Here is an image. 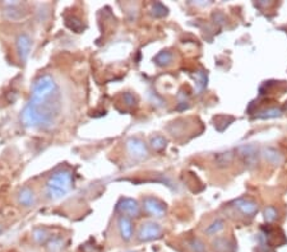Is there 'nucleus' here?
I'll use <instances>...</instances> for the list:
<instances>
[{
	"label": "nucleus",
	"mask_w": 287,
	"mask_h": 252,
	"mask_svg": "<svg viewBox=\"0 0 287 252\" xmlns=\"http://www.w3.org/2000/svg\"><path fill=\"white\" fill-rule=\"evenodd\" d=\"M73 187V177L68 169H60L50 176L45 185V192L50 200H59L69 194Z\"/></svg>",
	"instance_id": "2"
},
{
	"label": "nucleus",
	"mask_w": 287,
	"mask_h": 252,
	"mask_svg": "<svg viewBox=\"0 0 287 252\" xmlns=\"http://www.w3.org/2000/svg\"><path fill=\"white\" fill-rule=\"evenodd\" d=\"M116 211L121 215H125L128 218H135L139 215L140 207L137 200L131 198H121L116 205Z\"/></svg>",
	"instance_id": "4"
},
{
	"label": "nucleus",
	"mask_w": 287,
	"mask_h": 252,
	"mask_svg": "<svg viewBox=\"0 0 287 252\" xmlns=\"http://www.w3.org/2000/svg\"><path fill=\"white\" fill-rule=\"evenodd\" d=\"M123 99H124V102L127 103L128 106H133L135 105V97L131 94V93H124V96H123Z\"/></svg>",
	"instance_id": "19"
},
{
	"label": "nucleus",
	"mask_w": 287,
	"mask_h": 252,
	"mask_svg": "<svg viewBox=\"0 0 287 252\" xmlns=\"http://www.w3.org/2000/svg\"><path fill=\"white\" fill-rule=\"evenodd\" d=\"M67 26L69 27L70 29H73L76 32H82L83 29V23L79 18H77V17H68L67 20Z\"/></svg>",
	"instance_id": "13"
},
{
	"label": "nucleus",
	"mask_w": 287,
	"mask_h": 252,
	"mask_svg": "<svg viewBox=\"0 0 287 252\" xmlns=\"http://www.w3.org/2000/svg\"><path fill=\"white\" fill-rule=\"evenodd\" d=\"M166 8L163 7L162 4H159V3H156L155 5H153L152 8V12H153V16H156V17H162L165 16L166 14Z\"/></svg>",
	"instance_id": "17"
},
{
	"label": "nucleus",
	"mask_w": 287,
	"mask_h": 252,
	"mask_svg": "<svg viewBox=\"0 0 287 252\" xmlns=\"http://www.w3.org/2000/svg\"><path fill=\"white\" fill-rule=\"evenodd\" d=\"M265 218L268 220H273L276 218V210H274V207H268L267 210H265Z\"/></svg>",
	"instance_id": "20"
},
{
	"label": "nucleus",
	"mask_w": 287,
	"mask_h": 252,
	"mask_svg": "<svg viewBox=\"0 0 287 252\" xmlns=\"http://www.w3.org/2000/svg\"><path fill=\"white\" fill-rule=\"evenodd\" d=\"M127 252H137V251H127Z\"/></svg>",
	"instance_id": "22"
},
{
	"label": "nucleus",
	"mask_w": 287,
	"mask_h": 252,
	"mask_svg": "<svg viewBox=\"0 0 287 252\" xmlns=\"http://www.w3.org/2000/svg\"><path fill=\"white\" fill-rule=\"evenodd\" d=\"M162 227L155 222H146L140 226L138 230V239L140 242H150L153 239H158L162 236Z\"/></svg>",
	"instance_id": "3"
},
{
	"label": "nucleus",
	"mask_w": 287,
	"mask_h": 252,
	"mask_svg": "<svg viewBox=\"0 0 287 252\" xmlns=\"http://www.w3.org/2000/svg\"><path fill=\"white\" fill-rule=\"evenodd\" d=\"M3 232H4V227H3V224L0 223V234H1Z\"/></svg>",
	"instance_id": "21"
},
{
	"label": "nucleus",
	"mask_w": 287,
	"mask_h": 252,
	"mask_svg": "<svg viewBox=\"0 0 287 252\" xmlns=\"http://www.w3.org/2000/svg\"><path fill=\"white\" fill-rule=\"evenodd\" d=\"M118 229L124 242H129L133 238V223H131L130 218L120 215L118 219Z\"/></svg>",
	"instance_id": "8"
},
{
	"label": "nucleus",
	"mask_w": 287,
	"mask_h": 252,
	"mask_svg": "<svg viewBox=\"0 0 287 252\" xmlns=\"http://www.w3.org/2000/svg\"><path fill=\"white\" fill-rule=\"evenodd\" d=\"M51 237L49 236V232L45 228H36V229H33V232H32V239L35 241L36 243H38V245H42V243H46L50 239Z\"/></svg>",
	"instance_id": "11"
},
{
	"label": "nucleus",
	"mask_w": 287,
	"mask_h": 252,
	"mask_svg": "<svg viewBox=\"0 0 287 252\" xmlns=\"http://www.w3.org/2000/svg\"><path fill=\"white\" fill-rule=\"evenodd\" d=\"M143 209L148 214L157 218L163 217L166 214V205L153 196H147L143 199Z\"/></svg>",
	"instance_id": "6"
},
{
	"label": "nucleus",
	"mask_w": 287,
	"mask_h": 252,
	"mask_svg": "<svg viewBox=\"0 0 287 252\" xmlns=\"http://www.w3.org/2000/svg\"><path fill=\"white\" fill-rule=\"evenodd\" d=\"M191 249L194 250V252H206V249H204V245L199 241V239H193L190 242Z\"/></svg>",
	"instance_id": "18"
},
{
	"label": "nucleus",
	"mask_w": 287,
	"mask_h": 252,
	"mask_svg": "<svg viewBox=\"0 0 287 252\" xmlns=\"http://www.w3.org/2000/svg\"><path fill=\"white\" fill-rule=\"evenodd\" d=\"M60 112V88L51 75H40L32 86L28 103L21 112V124L27 129L50 130L56 125Z\"/></svg>",
	"instance_id": "1"
},
{
	"label": "nucleus",
	"mask_w": 287,
	"mask_h": 252,
	"mask_svg": "<svg viewBox=\"0 0 287 252\" xmlns=\"http://www.w3.org/2000/svg\"><path fill=\"white\" fill-rule=\"evenodd\" d=\"M151 147H152L155 150H157V152L165 149V147H166L165 137H161V135L153 137L152 139H151Z\"/></svg>",
	"instance_id": "15"
},
{
	"label": "nucleus",
	"mask_w": 287,
	"mask_h": 252,
	"mask_svg": "<svg viewBox=\"0 0 287 252\" xmlns=\"http://www.w3.org/2000/svg\"><path fill=\"white\" fill-rule=\"evenodd\" d=\"M221 229H223V222L220 219H217L214 223L210 224L207 229H206V233H207V234H216V233L220 232Z\"/></svg>",
	"instance_id": "16"
},
{
	"label": "nucleus",
	"mask_w": 287,
	"mask_h": 252,
	"mask_svg": "<svg viewBox=\"0 0 287 252\" xmlns=\"http://www.w3.org/2000/svg\"><path fill=\"white\" fill-rule=\"evenodd\" d=\"M16 46L19 60H21V63H26L29 56V52H31L32 46L31 37H29L27 33H21V35L17 36Z\"/></svg>",
	"instance_id": "7"
},
{
	"label": "nucleus",
	"mask_w": 287,
	"mask_h": 252,
	"mask_svg": "<svg viewBox=\"0 0 287 252\" xmlns=\"http://www.w3.org/2000/svg\"><path fill=\"white\" fill-rule=\"evenodd\" d=\"M171 60H172V54H170L169 51L159 52V54L157 55L156 58H155V61H156V64L161 65V67L170 64V63H171Z\"/></svg>",
	"instance_id": "14"
},
{
	"label": "nucleus",
	"mask_w": 287,
	"mask_h": 252,
	"mask_svg": "<svg viewBox=\"0 0 287 252\" xmlns=\"http://www.w3.org/2000/svg\"><path fill=\"white\" fill-rule=\"evenodd\" d=\"M65 245L63 237H51L46 242V250L48 252H61Z\"/></svg>",
	"instance_id": "10"
},
{
	"label": "nucleus",
	"mask_w": 287,
	"mask_h": 252,
	"mask_svg": "<svg viewBox=\"0 0 287 252\" xmlns=\"http://www.w3.org/2000/svg\"><path fill=\"white\" fill-rule=\"evenodd\" d=\"M236 205H237V207H239L242 213L248 214V215H253L255 211L258 210L257 204L250 200H239L236 203Z\"/></svg>",
	"instance_id": "12"
},
{
	"label": "nucleus",
	"mask_w": 287,
	"mask_h": 252,
	"mask_svg": "<svg viewBox=\"0 0 287 252\" xmlns=\"http://www.w3.org/2000/svg\"><path fill=\"white\" fill-rule=\"evenodd\" d=\"M125 147H127L128 153L130 154L133 158H135V160H143V158L147 157V154H148L146 144L140 140V139H138V137L128 139L127 143H125Z\"/></svg>",
	"instance_id": "5"
},
{
	"label": "nucleus",
	"mask_w": 287,
	"mask_h": 252,
	"mask_svg": "<svg viewBox=\"0 0 287 252\" xmlns=\"http://www.w3.org/2000/svg\"><path fill=\"white\" fill-rule=\"evenodd\" d=\"M18 203L25 207H31L36 204L35 191L31 187H23L18 192Z\"/></svg>",
	"instance_id": "9"
}]
</instances>
